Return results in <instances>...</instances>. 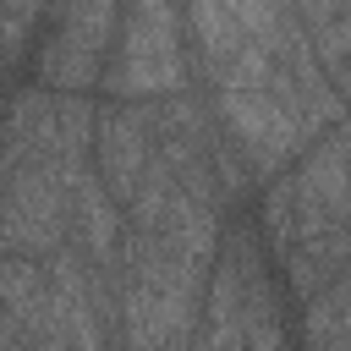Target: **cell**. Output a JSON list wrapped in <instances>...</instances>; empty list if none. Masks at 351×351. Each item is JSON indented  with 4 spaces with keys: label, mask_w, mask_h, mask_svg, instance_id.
Instances as JSON below:
<instances>
[{
    "label": "cell",
    "mask_w": 351,
    "mask_h": 351,
    "mask_svg": "<svg viewBox=\"0 0 351 351\" xmlns=\"http://www.w3.org/2000/svg\"><path fill=\"white\" fill-rule=\"evenodd\" d=\"M82 165H66L60 154H33L5 165V252L33 258L49 252L66 230V197H77Z\"/></svg>",
    "instance_id": "cell-1"
},
{
    "label": "cell",
    "mask_w": 351,
    "mask_h": 351,
    "mask_svg": "<svg viewBox=\"0 0 351 351\" xmlns=\"http://www.w3.org/2000/svg\"><path fill=\"white\" fill-rule=\"evenodd\" d=\"M110 88L121 99L181 93V44H176V11L170 5H132V11H121Z\"/></svg>",
    "instance_id": "cell-2"
},
{
    "label": "cell",
    "mask_w": 351,
    "mask_h": 351,
    "mask_svg": "<svg viewBox=\"0 0 351 351\" xmlns=\"http://www.w3.org/2000/svg\"><path fill=\"white\" fill-rule=\"evenodd\" d=\"M115 27H121V11L115 5H66V11H55L49 16V33H38V55H33L38 82L77 93L99 71V55L110 49V33Z\"/></svg>",
    "instance_id": "cell-3"
},
{
    "label": "cell",
    "mask_w": 351,
    "mask_h": 351,
    "mask_svg": "<svg viewBox=\"0 0 351 351\" xmlns=\"http://www.w3.org/2000/svg\"><path fill=\"white\" fill-rule=\"evenodd\" d=\"M219 115L230 126V137L241 143V154L258 165V170H274L307 132V121L296 115V104L269 82V88H252V93H219Z\"/></svg>",
    "instance_id": "cell-4"
},
{
    "label": "cell",
    "mask_w": 351,
    "mask_h": 351,
    "mask_svg": "<svg viewBox=\"0 0 351 351\" xmlns=\"http://www.w3.org/2000/svg\"><path fill=\"white\" fill-rule=\"evenodd\" d=\"M154 159L159 154H154V121H148V110L115 104V110L99 115V170H104V192L110 197L132 203L143 192Z\"/></svg>",
    "instance_id": "cell-5"
},
{
    "label": "cell",
    "mask_w": 351,
    "mask_h": 351,
    "mask_svg": "<svg viewBox=\"0 0 351 351\" xmlns=\"http://www.w3.org/2000/svg\"><path fill=\"white\" fill-rule=\"evenodd\" d=\"M186 22L197 27V44H203V55L214 60V71H225L236 55L269 44V38L280 33L285 11H280V5H225V0H219V5H197Z\"/></svg>",
    "instance_id": "cell-6"
},
{
    "label": "cell",
    "mask_w": 351,
    "mask_h": 351,
    "mask_svg": "<svg viewBox=\"0 0 351 351\" xmlns=\"http://www.w3.org/2000/svg\"><path fill=\"white\" fill-rule=\"evenodd\" d=\"M296 22L313 38V55L335 93H351V5H302Z\"/></svg>",
    "instance_id": "cell-7"
},
{
    "label": "cell",
    "mask_w": 351,
    "mask_h": 351,
    "mask_svg": "<svg viewBox=\"0 0 351 351\" xmlns=\"http://www.w3.org/2000/svg\"><path fill=\"white\" fill-rule=\"evenodd\" d=\"M115 197L104 192V181L99 176H77V214H82V236H88V252L104 263V269H115V247H121V219H115V208H110Z\"/></svg>",
    "instance_id": "cell-8"
},
{
    "label": "cell",
    "mask_w": 351,
    "mask_h": 351,
    "mask_svg": "<svg viewBox=\"0 0 351 351\" xmlns=\"http://www.w3.org/2000/svg\"><path fill=\"white\" fill-rule=\"evenodd\" d=\"M55 11H44V5H0V27H5V60H22V49H27V27H38L44 33V22H49Z\"/></svg>",
    "instance_id": "cell-9"
},
{
    "label": "cell",
    "mask_w": 351,
    "mask_h": 351,
    "mask_svg": "<svg viewBox=\"0 0 351 351\" xmlns=\"http://www.w3.org/2000/svg\"><path fill=\"white\" fill-rule=\"evenodd\" d=\"M324 302H329V307H335V318H340V329H346V335H351V280H346V285H335V291H329V296H324Z\"/></svg>",
    "instance_id": "cell-10"
}]
</instances>
